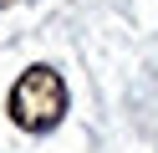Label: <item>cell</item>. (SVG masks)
I'll return each instance as SVG.
<instances>
[{
  "label": "cell",
  "instance_id": "1",
  "mask_svg": "<svg viewBox=\"0 0 158 153\" xmlns=\"http://www.w3.org/2000/svg\"><path fill=\"white\" fill-rule=\"evenodd\" d=\"M5 107H10V122L21 133H51L66 117V82H61V71L56 66H26L15 77L10 97H5Z\"/></svg>",
  "mask_w": 158,
  "mask_h": 153
},
{
  "label": "cell",
  "instance_id": "2",
  "mask_svg": "<svg viewBox=\"0 0 158 153\" xmlns=\"http://www.w3.org/2000/svg\"><path fill=\"white\" fill-rule=\"evenodd\" d=\"M0 5H15V0H0Z\"/></svg>",
  "mask_w": 158,
  "mask_h": 153
}]
</instances>
